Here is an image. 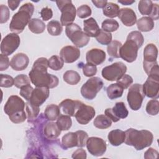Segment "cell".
Returning a JSON list of instances; mask_svg holds the SVG:
<instances>
[{
  "mask_svg": "<svg viewBox=\"0 0 159 159\" xmlns=\"http://www.w3.org/2000/svg\"><path fill=\"white\" fill-rule=\"evenodd\" d=\"M48 60L44 57L37 59L29 73L30 81L36 87H47L49 89L54 88L58 84V78L47 73Z\"/></svg>",
  "mask_w": 159,
  "mask_h": 159,
  "instance_id": "cell-1",
  "label": "cell"
},
{
  "mask_svg": "<svg viewBox=\"0 0 159 159\" xmlns=\"http://www.w3.org/2000/svg\"><path fill=\"white\" fill-rule=\"evenodd\" d=\"M125 143L134 147L137 150H143L151 145L153 142V134L147 130H138L130 128L125 131Z\"/></svg>",
  "mask_w": 159,
  "mask_h": 159,
  "instance_id": "cell-2",
  "label": "cell"
},
{
  "mask_svg": "<svg viewBox=\"0 0 159 159\" xmlns=\"http://www.w3.org/2000/svg\"><path fill=\"white\" fill-rule=\"evenodd\" d=\"M25 104L18 96L12 95L9 97L4 106V112L9 116L10 120L14 124L24 122L27 114L24 111Z\"/></svg>",
  "mask_w": 159,
  "mask_h": 159,
  "instance_id": "cell-3",
  "label": "cell"
},
{
  "mask_svg": "<svg viewBox=\"0 0 159 159\" xmlns=\"http://www.w3.org/2000/svg\"><path fill=\"white\" fill-rule=\"evenodd\" d=\"M34 6L31 2L23 4L12 17L9 24V29L15 34H20L29 24L34 13Z\"/></svg>",
  "mask_w": 159,
  "mask_h": 159,
  "instance_id": "cell-4",
  "label": "cell"
},
{
  "mask_svg": "<svg viewBox=\"0 0 159 159\" xmlns=\"http://www.w3.org/2000/svg\"><path fill=\"white\" fill-rule=\"evenodd\" d=\"M65 33L68 38L72 43L78 48L86 46L89 42L90 38L88 36L81 28L76 24L72 23L66 26Z\"/></svg>",
  "mask_w": 159,
  "mask_h": 159,
  "instance_id": "cell-5",
  "label": "cell"
},
{
  "mask_svg": "<svg viewBox=\"0 0 159 159\" xmlns=\"http://www.w3.org/2000/svg\"><path fill=\"white\" fill-rule=\"evenodd\" d=\"M142 45L143 44L127 36L125 42L120 48V57L128 63L134 61L137 57L138 50Z\"/></svg>",
  "mask_w": 159,
  "mask_h": 159,
  "instance_id": "cell-6",
  "label": "cell"
},
{
  "mask_svg": "<svg viewBox=\"0 0 159 159\" xmlns=\"http://www.w3.org/2000/svg\"><path fill=\"white\" fill-rule=\"evenodd\" d=\"M56 4L61 12L60 22L62 26L72 24L76 17V9L71 1H57Z\"/></svg>",
  "mask_w": 159,
  "mask_h": 159,
  "instance_id": "cell-7",
  "label": "cell"
},
{
  "mask_svg": "<svg viewBox=\"0 0 159 159\" xmlns=\"http://www.w3.org/2000/svg\"><path fill=\"white\" fill-rule=\"evenodd\" d=\"M104 83L99 77H93L81 86V94L82 96L88 100L94 99L98 92L103 87Z\"/></svg>",
  "mask_w": 159,
  "mask_h": 159,
  "instance_id": "cell-8",
  "label": "cell"
},
{
  "mask_svg": "<svg viewBox=\"0 0 159 159\" xmlns=\"http://www.w3.org/2000/svg\"><path fill=\"white\" fill-rule=\"evenodd\" d=\"M127 66L121 62H115L102 68L101 71L102 76L109 81H117L120 79L126 73Z\"/></svg>",
  "mask_w": 159,
  "mask_h": 159,
  "instance_id": "cell-9",
  "label": "cell"
},
{
  "mask_svg": "<svg viewBox=\"0 0 159 159\" xmlns=\"http://www.w3.org/2000/svg\"><path fill=\"white\" fill-rule=\"evenodd\" d=\"M145 94L142 89V85L135 83L132 84L129 89L127 100L131 109L138 111L140 109Z\"/></svg>",
  "mask_w": 159,
  "mask_h": 159,
  "instance_id": "cell-10",
  "label": "cell"
},
{
  "mask_svg": "<svg viewBox=\"0 0 159 159\" xmlns=\"http://www.w3.org/2000/svg\"><path fill=\"white\" fill-rule=\"evenodd\" d=\"M20 43V37L15 33H10L6 35L1 43L2 54L9 56L13 53L19 47Z\"/></svg>",
  "mask_w": 159,
  "mask_h": 159,
  "instance_id": "cell-11",
  "label": "cell"
},
{
  "mask_svg": "<svg viewBox=\"0 0 159 159\" xmlns=\"http://www.w3.org/2000/svg\"><path fill=\"white\" fill-rule=\"evenodd\" d=\"M86 145L88 152L94 157L102 156L104 154L107 148L106 141L97 137L88 138Z\"/></svg>",
  "mask_w": 159,
  "mask_h": 159,
  "instance_id": "cell-12",
  "label": "cell"
},
{
  "mask_svg": "<svg viewBox=\"0 0 159 159\" xmlns=\"http://www.w3.org/2000/svg\"><path fill=\"white\" fill-rule=\"evenodd\" d=\"M104 113L114 122H118L120 119L126 118L129 114V112L123 102H116L112 108L106 109Z\"/></svg>",
  "mask_w": 159,
  "mask_h": 159,
  "instance_id": "cell-13",
  "label": "cell"
},
{
  "mask_svg": "<svg viewBox=\"0 0 159 159\" xmlns=\"http://www.w3.org/2000/svg\"><path fill=\"white\" fill-rule=\"evenodd\" d=\"M96 111L91 106H87L83 102L75 113V117L77 122L81 125L88 124L94 117Z\"/></svg>",
  "mask_w": 159,
  "mask_h": 159,
  "instance_id": "cell-14",
  "label": "cell"
},
{
  "mask_svg": "<svg viewBox=\"0 0 159 159\" xmlns=\"http://www.w3.org/2000/svg\"><path fill=\"white\" fill-rule=\"evenodd\" d=\"M142 89L145 96L157 99L158 98L159 78L148 76L142 86Z\"/></svg>",
  "mask_w": 159,
  "mask_h": 159,
  "instance_id": "cell-15",
  "label": "cell"
},
{
  "mask_svg": "<svg viewBox=\"0 0 159 159\" xmlns=\"http://www.w3.org/2000/svg\"><path fill=\"white\" fill-rule=\"evenodd\" d=\"M60 56L65 63H71L76 61L80 58V50L75 46H65L61 49Z\"/></svg>",
  "mask_w": 159,
  "mask_h": 159,
  "instance_id": "cell-16",
  "label": "cell"
},
{
  "mask_svg": "<svg viewBox=\"0 0 159 159\" xmlns=\"http://www.w3.org/2000/svg\"><path fill=\"white\" fill-rule=\"evenodd\" d=\"M82 102L77 100H72L71 99H66L62 101L59 104L60 113L63 115L73 117L76 112L80 107Z\"/></svg>",
  "mask_w": 159,
  "mask_h": 159,
  "instance_id": "cell-17",
  "label": "cell"
},
{
  "mask_svg": "<svg viewBox=\"0 0 159 159\" xmlns=\"http://www.w3.org/2000/svg\"><path fill=\"white\" fill-rule=\"evenodd\" d=\"M49 94V88L47 87H37L34 89L29 102L33 105L39 107L45 102Z\"/></svg>",
  "mask_w": 159,
  "mask_h": 159,
  "instance_id": "cell-18",
  "label": "cell"
},
{
  "mask_svg": "<svg viewBox=\"0 0 159 159\" xmlns=\"http://www.w3.org/2000/svg\"><path fill=\"white\" fill-rule=\"evenodd\" d=\"M106 53L99 48H92L86 53V60L87 63L95 66L101 65L106 59Z\"/></svg>",
  "mask_w": 159,
  "mask_h": 159,
  "instance_id": "cell-19",
  "label": "cell"
},
{
  "mask_svg": "<svg viewBox=\"0 0 159 159\" xmlns=\"http://www.w3.org/2000/svg\"><path fill=\"white\" fill-rule=\"evenodd\" d=\"M29 63V58L26 54L18 53L11 58L10 66L14 70L22 71L27 67Z\"/></svg>",
  "mask_w": 159,
  "mask_h": 159,
  "instance_id": "cell-20",
  "label": "cell"
},
{
  "mask_svg": "<svg viewBox=\"0 0 159 159\" xmlns=\"http://www.w3.org/2000/svg\"><path fill=\"white\" fill-rule=\"evenodd\" d=\"M118 17L124 25L127 27L134 25L137 22V16L135 12L130 8H122L120 9Z\"/></svg>",
  "mask_w": 159,
  "mask_h": 159,
  "instance_id": "cell-21",
  "label": "cell"
},
{
  "mask_svg": "<svg viewBox=\"0 0 159 159\" xmlns=\"http://www.w3.org/2000/svg\"><path fill=\"white\" fill-rule=\"evenodd\" d=\"M84 32L89 37H96L100 31L99 27L93 17H90L83 21Z\"/></svg>",
  "mask_w": 159,
  "mask_h": 159,
  "instance_id": "cell-22",
  "label": "cell"
},
{
  "mask_svg": "<svg viewBox=\"0 0 159 159\" xmlns=\"http://www.w3.org/2000/svg\"><path fill=\"white\" fill-rule=\"evenodd\" d=\"M61 131L57 123L53 122H47L43 129V134L45 137L50 140L56 139L60 135Z\"/></svg>",
  "mask_w": 159,
  "mask_h": 159,
  "instance_id": "cell-23",
  "label": "cell"
},
{
  "mask_svg": "<svg viewBox=\"0 0 159 159\" xmlns=\"http://www.w3.org/2000/svg\"><path fill=\"white\" fill-rule=\"evenodd\" d=\"M125 132L120 129H115L111 130L107 136L109 143L113 146L120 145L125 140Z\"/></svg>",
  "mask_w": 159,
  "mask_h": 159,
  "instance_id": "cell-24",
  "label": "cell"
},
{
  "mask_svg": "<svg viewBox=\"0 0 159 159\" xmlns=\"http://www.w3.org/2000/svg\"><path fill=\"white\" fill-rule=\"evenodd\" d=\"M158 49L153 43L147 44L143 50V61L152 63L157 61Z\"/></svg>",
  "mask_w": 159,
  "mask_h": 159,
  "instance_id": "cell-25",
  "label": "cell"
},
{
  "mask_svg": "<svg viewBox=\"0 0 159 159\" xmlns=\"http://www.w3.org/2000/svg\"><path fill=\"white\" fill-rule=\"evenodd\" d=\"M61 145L64 149L78 146V139L76 132H68L61 139Z\"/></svg>",
  "mask_w": 159,
  "mask_h": 159,
  "instance_id": "cell-26",
  "label": "cell"
},
{
  "mask_svg": "<svg viewBox=\"0 0 159 159\" xmlns=\"http://www.w3.org/2000/svg\"><path fill=\"white\" fill-rule=\"evenodd\" d=\"M137 26L139 31L149 32L154 27V21L150 17L144 16L137 20Z\"/></svg>",
  "mask_w": 159,
  "mask_h": 159,
  "instance_id": "cell-27",
  "label": "cell"
},
{
  "mask_svg": "<svg viewBox=\"0 0 159 159\" xmlns=\"http://www.w3.org/2000/svg\"><path fill=\"white\" fill-rule=\"evenodd\" d=\"M107 97L111 99H115L120 98L124 92V88L117 83L110 84L106 89Z\"/></svg>",
  "mask_w": 159,
  "mask_h": 159,
  "instance_id": "cell-28",
  "label": "cell"
},
{
  "mask_svg": "<svg viewBox=\"0 0 159 159\" xmlns=\"http://www.w3.org/2000/svg\"><path fill=\"white\" fill-rule=\"evenodd\" d=\"M143 67L148 76L159 78V68L157 61L152 63L143 61Z\"/></svg>",
  "mask_w": 159,
  "mask_h": 159,
  "instance_id": "cell-29",
  "label": "cell"
},
{
  "mask_svg": "<svg viewBox=\"0 0 159 159\" xmlns=\"http://www.w3.org/2000/svg\"><path fill=\"white\" fill-rule=\"evenodd\" d=\"M45 23L42 20L37 18L31 19L28 24L29 29L32 33L37 34L43 33L45 29Z\"/></svg>",
  "mask_w": 159,
  "mask_h": 159,
  "instance_id": "cell-30",
  "label": "cell"
},
{
  "mask_svg": "<svg viewBox=\"0 0 159 159\" xmlns=\"http://www.w3.org/2000/svg\"><path fill=\"white\" fill-rule=\"evenodd\" d=\"M44 114L48 120L53 121L57 120L60 114L59 106L54 104L48 105L45 109Z\"/></svg>",
  "mask_w": 159,
  "mask_h": 159,
  "instance_id": "cell-31",
  "label": "cell"
},
{
  "mask_svg": "<svg viewBox=\"0 0 159 159\" xmlns=\"http://www.w3.org/2000/svg\"><path fill=\"white\" fill-rule=\"evenodd\" d=\"M119 11V5L114 2H107L106 6L103 8L102 12L105 16L109 18H114L118 16Z\"/></svg>",
  "mask_w": 159,
  "mask_h": 159,
  "instance_id": "cell-32",
  "label": "cell"
},
{
  "mask_svg": "<svg viewBox=\"0 0 159 159\" xmlns=\"http://www.w3.org/2000/svg\"><path fill=\"white\" fill-rule=\"evenodd\" d=\"M93 124L96 128L99 129H106L111 126L112 120L107 116L101 114L94 119Z\"/></svg>",
  "mask_w": 159,
  "mask_h": 159,
  "instance_id": "cell-33",
  "label": "cell"
},
{
  "mask_svg": "<svg viewBox=\"0 0 159 159\" xmlns=\"http://www.w3.org/2000/svg\"><path fill=\"white\" fill-rule=\"evenodd\" d=\"M63 78L64 81L70 85H76L81 80L80 74L74 70H68L64 73Z\"/></svg>",
  "mask_w": 159,
  "mask_h": 159,
  "instance_id": "cell-34",
  "label": "cell"
},
{
  "mask_svg": "<svg viewBox=\"0 0 159 159\" xmlns=\"http://www.w3.org/2000/svg\"><path fill=\"white\" fill-rule=\"evenodd\" d=\"M122 45V43L118 40H114L107 45V52L109 55L112 58H119V50Z\"/></svg>",
  "mask_w": 159,
  "mask_h": 159,
  "instance_id": "cell-35",
  "label": "cell"
},
{
  "mask_svg": "<svg viewBox=\"0 0 159 159\" xmlns=\"http://www.w3.org/2000/svg\"><path fill=\"white\" fill-rule=\"evenodd\" d=\"M47 27L48 34L52 36L60 35L63 31L62 25L60 23V22L55 20L50 21L47 24Z\"/></svg>",
  "mask_w": 159,
  "mask_h": 159,
  "instance_id": "cell-36",
  "label": "cell"
},
{
  "mask_svg": "<svg viewBox=\"0 0 159 159\" xmlns=\"http://www.w3.org/2000/svg\"><path fill=\"white\" fill-rule=\"evenodd\" d=\"M153 7V4L150 0H141L139 2L138 9L142 15L149 16L151 14ZM148 16V17H149Z\"/></svg>",
  "mask_w": 159,
  "mask_h": 159,
  "instance_id": "cell-37",
  "label": "cell"
},
{
  "mask_svg": "<svg viewBox=\"0 0 159 159\" xmlns=\"http://www.w3.org/2000/svg\"><path fill=\"white\" fill-rule=\"evenodd\" d=\"M56 123L61 130H68L72 125V120L70 116L63 114L58 117Z\"/></svg>",
  "mask_w": 159,
  "mask_h": 159,
  "instance_id": "cell-38",
  "label": "cell"
},
{
  "mask_svg": "<svg viewBox=\"0 0 159 159\" xmlns=\"http://www.w3.org/2000/svg\"><path fill=\"white\" fill-rule=\"evenodd\" d=\"M119 27V24L117 20L112 19H105L101 24L102 30L107 32L116 31Z\"/></svg>",
  "mask_w": 159,
  "mask_h": 159,
  "instance_id": "cell-39",
  "label": "cell"
},
{
  "mask_svg": "<svg viewBox=\"0 0 159 159\" xmlns=\"http://www.w3.org/2000/svg\"><path fill=\"white\" fill-rule=\"evenodd\" d=\"M48 60V67L53 70H60L63 66L64 61L60 57H58L57 55H53Z\"/></svg>",
  "mask_w": 159,
  "mask_h": 159,
  "instance_id": "cell-40",
  "label": "cell"
},
{
  "mask_svg": "<svg viewBox=\"0 0 159 159\" xmlns=\"http://www.w3.org/2000/svg\"><path fill=\"white\" fill-rule=\"evenodd\" d=\"M112 34L110 32L100 29L99 34L96 37V39L101 45H108L112 41Z\"/></svg>",
  "mask_w": 159,
  "mask_h": 159,
  "instance_id": "cell-41",
  "label": "cell"
},
{
  "mask_svg": "<svg viewBox=\"0 0 159 159\" xmlns=\"http://www.w3.org/2000/svg\"><path fill=\"white\" fill-rule=\"evenodd\" d=\"M26 114L29 120H34L39 113V107L35 106L28 101L25 104Z\"/></svg>",
  "mask_w": 159,
  "mask_h": 159,
  "instance_id": "cell-42",
  "label": "cell"
},
{
  "mask_svg": "<svg viewBox=\"0 0 159 159\" xmlns=\"http://www.w3.org/2000/svg\"><path fill=\"white\" fill-rule=\"evenodd\" d=\"M146 112L151 116H156L159 112V102L157 99L150 100L146 106Z\"/></svg>",
  "mask_w": 159,
  "mask_h": 159,
  "instance_id": "cell-43",
  "label": "cell"
},
{
  "mask_svg": "<svg viewBox=\"0 0 159 159\" xmlns=\"http://www.w3.org/2000/svg\"><path fill=\"white\" fill-rule=\"evenodd\" d=\"M30 78L25 75L20 74L17 75L14 78V86L17 88H21L24 86L30 84Z\"/></svg>",
  "mask_w": 159,
  "mask_h": 159,
  "instance_id": "cell-44",
  "label": "cell"
},
{
  "mask_svg": "<svg viewBox=\"0 0 159 159\" xmlns=\"http://www.w3.org/2000/svg\"><path fill=\"white\" fill-rule=\"evenodd\" d=\"M77 16L81 19H85L91 15V7L87 4H83L78 7L76 10Z\"/></svg>",
  "mask_w": 159,
  "mask_h": 159,
  "instance_id": "cell-45",
  "label": "cell"
},
{
  "mask_svg": "<svg viewBox=\"0 0 159 159\" xmlns=\"http://www.w3.org/2000/svg\"><path fill=\"white\" fill-rule=\"evenodd\" d=\"M1 87L3 88H10L12 87L14 84V79L10 75L1 74Z\"/></svg>",
  "mask_w": 159,
  "mask_h": 159,
  "instance_id": "cell-46",
  "label": "cell"
},
{
  "mask_svg": "<svg viewBox=\"0 0 159 159\" xmlns=\"http://www.w3.org/2000/svg\"><path fill=\"white\" fill-rule=\"evenodd\" d=\"M83 73L84 76L87 77H91L96 74L97 67L94 65L87 63L83 66Z\"/></svg>",
  "mask_w": 159,
  "mask_h": 159,
  "instance_id": "cell-47",
  "label": "cell"
},
{
  "mask_svg": "<svg viewBox=\"0 0 159 159\" xmlns=\"http://www.w3.org/2000/svg\"><path fill=\"white\" fill-rule=\"evenodd\" d=\"M33 90H34V88H32V86H30V84H27L20 88L19 93H20V95L22 97H23L26 101H29L30 99Z\"/></svg>",
  "mask_w": 159,
  "mask_h": 159,
  "instance_id": "cell-48",
  "label": "cell"
},
{
  "mask_svg": "<svg viewBox=\"0 0 159 159\" xmlns=\"http://www.w3.org/2000/svg\"><path fill=\"white\" fill-rule=\"evenodd\" d=\"M9 15L8 7L4 4H1L0 6V23L3 24L7 22L9 19Z\"/></svg>",
  "mask_w": 159,
  "mask_h": 159,
  "instance_id": "cell-49",
  "label": "cell"
},
{
  "mask_svg": "<svg viewBox=\"0 0 159 159\" xmlns=\"http://www.w3.org/2000/svg\"><path fill=\"white\" fill-rule=\"evenodd\" d=\"M117 83L119 84L124 89L128 88L133 83L132 78L129 75H124L120 79L117 81Z\"/></svg>",
  "mask_w": 159,
  "mask_h": 159,
  "instance_id": "cell-50",
  "label": "cell"
},
{
  "mask_svg": "<svg viewBox=\"0 0 159 159\" xmlns=\"http://www.w3.org/2000/svg\"><path fill=\"white\" fill-rule=\"evenodd\" d=\"M78 139V147H83L86 145L87 140L88 139V134L83 130H77L76 132Z\"/></svg>",
  "mask_w": 159,
  "mask_h": 159,
  "instance_id": "cell-51",
  "label": "cell"
},
{
  "mask_svg": "<svg viewBox=\"0 0 159 159\" xmlns=\"http://www.w3.org/2000/svg\"><path fill=\"white\" fill-rule=\"evenodd\" d=\"M10 65L9 59L7 55L4 54L0 55V71L7 70Z\"/></svg>",
  "mask_w": 159,
  "mask_h": 159,
  "instance_id": "cell-52",
  "label": "cell"
},
{
  "mask_svg": "<svg viewBox=\"0 0 159 159\" xmlns=\"http://www.w3.org/2000/svg\"><path fill=\"white\" fill-rule=\"evenodd\" d=\"M40 15L41 17L44 21H47L49 19H50L53 16V12L52 9L45 7L42 9L40 11Z\"/></svg>",
  "mask_w": 159,
  "mask_h": 159,
  "instance_id": "cell-53",
  "label": "cell"
},
{
  "mask_svg": "<svg viewBox=\"0 0 159 159\" xmlns=\"http://www.w3.org/2000/svg\"><path fill=\"white\" fill-rule=\"evenodd\" d=\"M71 157L73 158H82V159H86L87 157L86 152V151L83 148H78L76 151H75Z\"/></svg>",
  "mask_w": 159,
  "mask_h": 159,
  "instance_id": "cell-54",
  "label": "cell"
},
{
  "mask_svg": "<svg viewBox=\"0 0 159 159\" xmlns=\"http://www.w3.org/2000/svg\"><path fill=\"white\" fill-rule=\"evenodd\" d=\"M158 156V152L153 148H149L144 154V158L145 159L149 158H157Z\"/></svg>",
  "mask_w": 159,
  "mask_h": 159,
  "instance_id": "cell-55",
  "label": "cell"
},
{
  "mask_svg": "<svg viewBox=\"0 0 159 159\" xmlns=\"http://www.w3.org/2000/svg\"><path fill=\"white\" fill-rule=\"evenodd\" d=\"M158 10L159 6L157 4H153V9L151 14L150 15V17L153 20H158Z\"/></svg>",
  "mask_w": 159,
  "mask_h": 159,
  "instance_id": "cell-56",
  "label": "cell"
},
{
  "mask_svg": "<svg viewBox=\"0 0 159 159\" xmlns=\"http://www.w3.org/2000/svg\"><path fill=\"white\" fill-rule=\"evenodd\" d=\"M20 2H21V1H11L10 0V1H7V3H8V6H9V8L11 9V10L14 11L15 9H17V7H18V6Z\"/></svg>",
  "mask_w": 159,
  "mask_h": 159,
  "instance_id": "cell-57",
  "label": "cell"
},
{
  "mask_svg": "<svg viewBox=\"0 0 159 159\" xmlns=\"http://www.w3.org/2000/svg\"><path fill=\"white\" fill-rule=\"evenodd\" d=\"M92 2L98 8H104L107 3V1H96L93 0Z\"/></svg>",
  "mask_w": 159,
  "mask_h": 159,
  "instance_id": "cell-58",
  "label": "cell"
},
{
  "mask_svg": "<svg viewBox=\"0 0 159 159\" xmlns=\"http://www.w3.org/2000/svg\"><path fill=\"white\" fill-rule=\"evenodd\" d=\"M135 1H129V0H125V1H118V2L123 4V5H130L133 3H134Z\"/></svg>",
  "mask_w": 159,
  "mask_h": 159,
  "instance_id": "cell-59",
  "label": "cell"
}]
</instances>
